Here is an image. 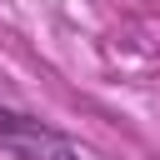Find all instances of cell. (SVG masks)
Returning <instances> with one entry per match:
<instances>
[{
    "label": "cell",
    "instance_id": "obj_1",
    "mask_svg": "<svg viewBox=\"0 0 160 160\" xmlns=\"http://www.w3.org/2000/svg\"><path fill=\"white\" fill-rule=\"evenodd\" d=\"M0 150H5L10 160H85L80 145H75L65 130L45 125L40 115L20 110V105L5 100V95H0Z\"/></svg>",
    "mask_w": 160,
    "mask_h": 160
}]
</instances>
